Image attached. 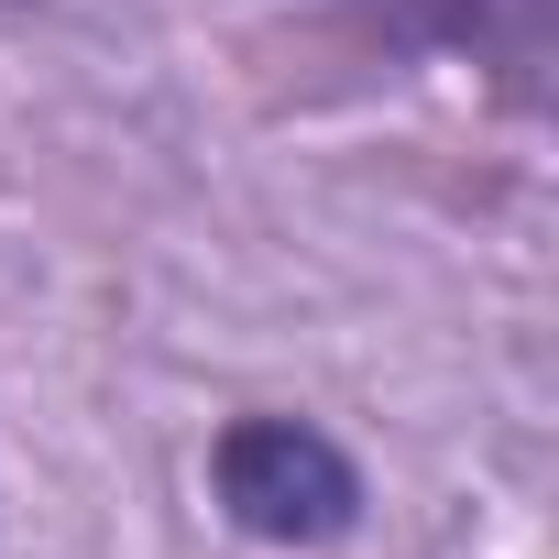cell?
<instances>
[{
    "label": "cell",
    "instance_id": "6da1fadb",
    "mask_svg": "<svg viewBox=\"0 0 559 559\" xmlns=\"http://www.w3.org/2000/svg\"><path fill=\"white\" fill-rule=\"evenodd\" d=\"M209 504H219L230 537L297 559V548H341L373 493H362V461H352L319 417L241 406V417H219V439H209Z\"/></svg>",
    "mask_w": 559,
    "mask_h": 559
},
{
    "label": "cell",
    "instance_id": "7a4b0ae2",
    "mask_svg": "<svg viewBox=\"0 0 559 559\" xmlns=\"http://www.w3.org/2000/svg\"><path fill=\"white\" fill-rule=\"evenodd\" d=\"M439 23L450 34H483V45H537V0H439Z\"/></svg>",
    "mask_w": 559,
    "mask_h": 559
}]
</instances>
